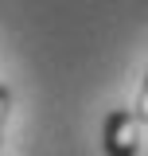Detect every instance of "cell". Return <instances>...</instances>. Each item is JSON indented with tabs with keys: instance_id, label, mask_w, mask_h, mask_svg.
I'll return each instance as SVG.
<instances>
[{
	"instance_id": "3957f363",
	"label": "cell",
	"mask_w": 148,
	"mask_h": 156,
	"mask_svg": "<svg viewBox=\"0 0 148 156\" xmlns=\"http://www.w3.org/2000/svg\"><path fill=\"white\" fill-rule=\"evenodd\" d=\"M136 121L148 125V78H144V90H140V101H136Z\"/></svg>"
},
{
	"instance_id": "7a4b0ae2",
	"label": "cell",
	"mask_w": 148,
	"mask_h": 156,
	"mask_svg": "<svg viewBox=\"0 0 148 156\" xmlns=\"http://www.w3.org/2000/svg\"><path fill=\"white\" fill-rule=\"evenodd\" d=\"M8 109H12V94H8V86H0V140H4V125H8Z\"/></svg>"
},
{
	"instance_id": "6da1fadb",
	"label": "cell",
	"mask_w": 148,
	"mask_h": 156,
	"mask_svg": "<svg viewBox=\"0 0 148 156\" xmlns=\"http://www.w3.org/2000/svg\"><path fill=\"white\" fill-rule=\"evenodd\" d=\"M140 148V121L129 109H113L105 117V152L109 156H136Z\"/></svg>"
}]
</instances>
